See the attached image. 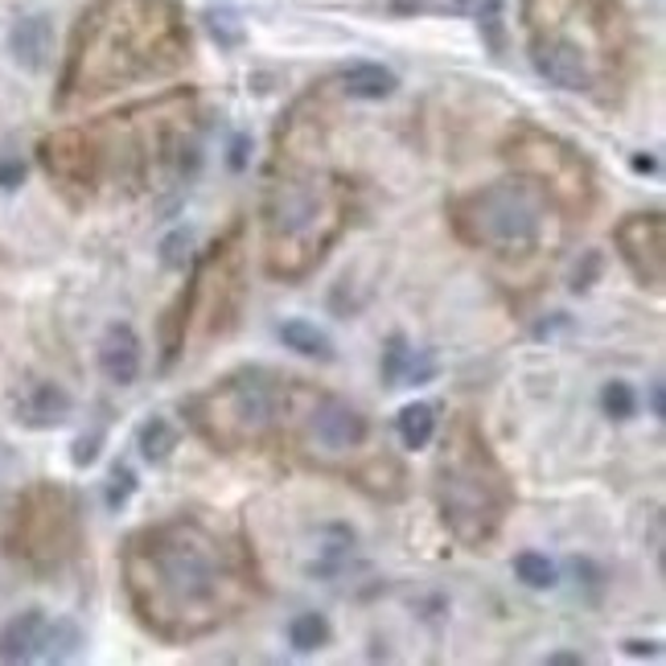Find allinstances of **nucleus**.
<instances>
[{
    "mask_svg": "<svg viewBox=\"0 0 666 666\" xmlns=\"http://www.w3.org/2000/svg\"><path fill=\"white\" fill-rule=\"evenodd\" d=\"M141 362H144V350H141V337L132 325H107L104 342H99V370H104L107 383L116 386H132L141 379Z\"/></svg>",
    "mask_w": 666,
    "mask_h": 666,
    "instance_id": "f8f14e48",
    "label": "nucleus"
},
{
    "mask_svg": "<svg viewBox=\"0 0 666 666\" xmlns=\"http://www.w3.org/2000/svg\"><path fill=\"white\" fill-rule=\"evenodd\" d=\"M437 404H428V400H416V404L400 407V416H395V437H400V444H404L407 453H420V449H428L432 444V437H437Z\"/></svg>",
    "mask_w": 666,
    "mask_h": 666,
    "instance_id": "dca6fc26",
    "label": "nucleus"
},
{
    "mask_svg": "<svg viewBox=\"0 0 666 666\" xmlns=\"http://www.w3.org/2000/svg\"><path fill=\"white\" fill-rule=\"evenodd\" d=\"M190 243H193L190 230H174V235L160 243V251H165L160 260L169 263V267H186V260H190Z\"/></svg>",
    "mask_w": 666,
    "mask_h": 666,
    "instance_id": "c85d7f7f",
    "label": "nucleus"
},
{
    "mask_svg": "<svg viewBox=\"0 0 666 666\" xmlns=\"http://www.w3.org/2000/svg\"><path fill=\"white\" fill-rule=\"evenodd\" d=\"M456 4H469V0H456Z\"/></svg>",
    "mask_w": 666,
    "mask_h": 666,
    "instance_id": "e433bc0d",
    "label": "nucleus"
},
{
    "mask_svg": "<svg viewBox=\"0 0 666 666\" xmlns=\"http://www.w3.org/2000/svg\"><path fill=\"white\" fill-rule=\"evenodd\" d=\"M514 576L523 580L526 588H556L560 572H556V563L547 560V556H539V551H519V556H514Z\"/></svg>",
    "mask_w": 666,
    "mask_h": 666,
    "instance_id": "4be33fe9",
    "label": "nucleus"
},
{
    "mask_svg": "<svg viewBox=\"0 0 666 666\" xmlns=\"http://www.w3.org/2000/svg\"><path fill=\"white\" fill-rule=\"evenodd\" d=\"M432 498L453 539L469 551H486L507 526L514 486L469 416H456L440 444L432 465Z\"/></svg>",
    "mask_w": 666,
    "mask_h": 666,
    "instance_id": "423d86ee",
    "label": "nucleus"
},
{
    "mask_svg": "<svg viewBox=\"0 0 666 666\" xmlns=\"http://www.w3.org/2000/svg\"><path fill=\"white\" fill-rule=\"evenodd\" d=\"M330 621H325V614H297L293 621H288V646L297 650V654H313V650L330 646Z\"/></svg>",
    "mask_w": 666,
    "mask_h": 666,
    "instance_id": "412c9836",
    "label": "nucleus"
},
{
    "mask_svg": "<svg viewBox=\"0 0 666 666\" xmlns=\"http://www.w3.org/2000/svg\"><path fill=\"white\" fill-rule=\"evenodd\" d=\"M437 379V358L428 350H416L412 354V362H407V370H404V383L407 386H420V383H432Z\"/></svg>",
    "mask_w": 666,
    "mask_h": 666,
    "instance_id": "cd10ccee",
    "label": "nucleus"
},
{
    "mask_svg": "<svg viewBox=\"0 0 666 666\" xmlns=\"http://www.w3.org/2000/svg\"><path fill=\"white\" fill-rule=\"evenodd\" d=\"M547 214H551V202L523 177L481 186L449 206L456 235L477 251H493L502 260H514V255L526 260L544 251Z\"/></svg>",
    "mask_w": 666,
    "mask_h": 666,
    "instance_id": "6e6552de",
    "label": "nucleus"
},
{
    "mask_svg": "<svg viewBox=\"0 0 666 666\" xmlns=\"http://www.w3.org/2000/svg\"><path fill=\"white\" fill-rule=\"evenodd\" d=\"M600 407H605L609 420H630L633 412H638V395H633L630 383L614 379V383H605V391H600Z\"/></svg>",
    "mask_w": 666,
    "mask_h": 666,
    "instance_id": "393cba45",
    "label": "nucleus"
},
{
    "mask_svg": "<svg viewBox=\"0 0 666 666\" xmlns=\"http://www.w3.org/2000/svg\"><path fill=\"white\" fill-rule=\"evenodd\" d=\"M400 87V79L395 71H386L379 62H354L350 71H342V91L350 95V99H367V104H379L386 95H395Z\"/></svg>",
    "mask_w": 666,
    "mask_h": 666,
    "instance_id": "2eb2a0df",
    "label": "nucleus"
},
{
    "mask_svg": "<svg viewBox=\"0 0 666 666\" xmlns=\"http://www.w3.org/2000/svg\"><path fill=\"white\" fill-rule=\"evenodd\" d=\"M650 416H654V420H663V416H666V404H663V379H654V383H650Z\"/></svg>",
    "mask_w": 666,
    "mask_h": 666,
    "instance_id": "72a5a7b5",
    "label": "nucleus"
},
{
    "mask_svg": "<svg viewBox=\"0 0 666 666\" xmlns=\"http://www.w3.org/2000/svg\"><path fill=\"white\" fill-rule=\"evenodd\" d=\"M190 58V34L174 0H99L83 13L58 83V107L99 99L136 79L169 74Z\"/></svg>",
    "mask_w": 666,
    "mask_h": 666,
    "instance_id": "20e7f679",
    "label": "nucleus"
},
{
    "mask_svg": "<svg viewBox=\"0 0 666 666\" xmlns=\"http://www.w3.org/2000/svg\"><path fill=\"white\" fill-rule=\"evenodd\" d=\"M247 160H251V136H235L227 148V169L230 174H243Z\"/></svg>",
    "mask_w": 666,
    "mask_h": 666,
    "instance_id": "2f4dec72",
    "label": "nucleus"
},
{
    "mask_svg": "<svg viewBox=\"0 0 666 666\" xmlns=\"http://www.w3.org/2000/svg\"><path fill=\"white\" fill-rule=\"evenodd\" d=\"M99 444H104V428H95V432H87V437H79L74 440V453H71V461L83 469V465H91L95 456H99Z\"/></svg>",
    "mask_w": 666,
    "mask_h": 666,
    "instance_id": "c756f323",
    "label": "nucleus"
},
{
    "mask_svg": "<svg viewBox=\"0 0 666 666\" xmlns=\"http://www.w3.org/2000/svg\"><path fill=\"white\" fill-rule=\"evenodd\" d=\"M0 551L29 576H58L83 551L79 493L58 481H34L0 514Z\"/></svg>",
    "mask_w": 666,
    "mask_h": 666,
    "instance_id": "0eeeda50",
    "label": "nucleus"
},
{
    "mask_svg": "<svg viewBox=\"0 0 666 666\" xmlns=\"http://www.w3.org/2000/svg\"><path fill=\"white\" fill-rule=\"evenodd\" d=\"M309 383L272 367H239L186 404L198 437L223 453H293Z\"/></svg>",
    "mask_w": 666,
    "mask_h": 666,
    "instance_id": "39448f33",
    "label": "nucleus"
},
{
    "mask_svg": "<svg viewBox=\"0 0 666 666\" xmlns=\"http://www.w3.org/2000/svg\"><path fill=\"white\" fill-rule=\"evenodd\" d=\"M477 25H481V37L490 41V50L502 53V46H507V34H502V0H481Z\"/></svg>",
    "mask_w": 666,
    "mask_h": 666,
    "instance_id": "a878e982",
    "label": "nucleus"
},
{
    "mask_svg": "<svg viewBox=\"0 0 666 666\" xmlns=\"http://www.w3.org/2000/svg\"><path fill=\"white\" fill-rule=\"evenodd\" d=\"M281 342L288 346V350L305 354V358H321V362H330V358H333V342L321 330H317L313 321H305V317H293V321H284V325H281Z\"/></svg>",
    "mask_w": 666,
    "mask_h": 666,
    "instance_id": "6ab92c4d",
    "label": "nucleus"
},
{
    "mask_svg": "<svg viewBox=\"0 0 666 666\" xmlns=\"http://www.w3.org/2000/svg\"><path fill=\"white\" fill-rule=\"evenodd\" d=\"M177 428L165 416H148V420L136 428V449H141V456L148 461V465H165L169 456H174L177 449Z\"/></svg>",
    "mask_w": 666,
    "mask_h": 666,
    "instance_id": "a211bd4d",
    "label": "nucleus"
},
{
    "mask_svg": "<svg viewBox=\"0 0 666 666\" xmlns=\"http://www.w3.org/2000/svg\"><path fill=\"white\" fill-rule=\"evenodd\" d=\"M198 95L169 91L153 104L123 107L83 128H62L37 144V160L71 202H95L99 193H144L165 174L198 157Z\"/></svg>",
    "mask_w": 666,
    "mask_h": 666,
    "instance_id": "f03ea898",
    "label": "nucleus"
},
{
    "mask_svg": "<svg viewBox=\"0 0 666 666\" xmlns=\"http://www.w3.org/2000/svg\"><path fill=\"white\" fill-rule=\"evenodd\" d=\"M614 243L621 251L626 267L633 272V281L650 288V293H663L666 276V223L658 211L650 214H626L614 227Z\"/></svg>",
    "mask_w": 666,
    "mask_h": 666,
    "instance_id": "9b49d317",
    "label": "nucleus"
},
{
    "mask_svg": "<svg viewBox=\"0 0 666 666\" xmlns=\"http://www.w3.org/2000/svg\"><path fill=\"white\" fill-rule=\"evenodd\" d=\"M206 25H211V34L218 37L223 46H239V37H243V29H239V21H235L230 9H211V13H206Z\"/></svg>",
    "mask_w": 666,
    "mask_h": 666,
    "instance_id": "bb28decb",
    "label": "nucleus"
},
{
    "mask_svg": "<svg viewBox=\"0 0 666 666\" xmlns=\"http://www.w3.org/2000/svg\"><path fill=\"white\" fill-rule=\"evenodd\" d=\"M412 342H407L404 333H391L383 346V362H379V374H383L386 386H404V370L412 362Z\"/></svg>",
    "mask_w": 666,
    "mask_h": 666,
    "instance_id": "5701e85b",
    "label": "nucleus"
},
{
    "mask_svg": "<svg viewBox=\"0 0 666 666\" xmlns=\"http://www.w3.org/2000/svg\"><path fill=\"white\" fill-rule=\"evenodd\" d=\"M547 663L551 666H580L584 658H580V654H568V650H556V654H547Z\"/></svg>",
    "mask_w": 666,
    "mask_h": 666,
    "instance_id": "c9c22d12",
    "label": "nucleus"
},
{
    "mask_svg": "<svg viewBox=\"0 0 666 666\" xmlns=\"http://www.w3.org/2000/svg\"><path fill=\"white\" fill-rule=\"evenodd\" d=\"M325 104L309 91L276 128L263 193V260L276 281L309 276L350 218V181L325 160Z\"/></svg>",
    "mask_w": 666,
    "mask_h": 666,
    "instance_id": "7ed1b4c3",
    "label": "nucleus"
},
{
    "mask_svg": "<svg viewBox=\"0 0 666 666\" xmlns=\"http://www.w3.org/2000/svg\"><path fill=\"white\" fill-rule=\"evenodd\" d=\"M21 181H25V160L0 157V190H17Z\"/></svg>",
    "mask_w": 666,
    "mask_h": 666,
    "instance_id": "7c9ffc66",
    "label": "nucleus"
},
{
    "mask_svg": "<svg viewBox=\"0 0 666 666\" xmlns=\"http://www.w3.org/2000/svg\"><path fill=\"white\" fill-rule=\"evenodd\" d=\"M71 416V395L58 383H34L17 404V420L25 428H53Z\"/></svg>",
    "mask_w": 666,
    "mask_h": 666,
    "instance_id": "4468645a",
    "label": "nucleus"
},
{
    "mask_svg": "<svg viewBox=\"0 0 666 666\" xmlns=\"http://www.w3.org/2000/svg\"><path fill=\"white\" fill-rule=\"evenodd\" d=\"M13 58H17L25 71H41L46 67V53H50V21L46 17H25L13 25Z\"/></svg>",
    "mask_w": 666,
    "mask_h": 666,
    "instance_id": "f3484780",
    "label": "nucleus"
},
{
    "mask_svg": "<svg viewBox=\"0 0 666 666\" xmlns=\"http://www.w3.org/2000/svg\"><path fill=\"white\" fill-rule=\"evenodd\" d=\"M630 165H633V174H658V157H654V153H638Z\"/></svg>",
    "mask_w": 666,
    "mask_h": 666,
    "instance_id": "f704fd0d",
    "label": "nucleus"
},
{
    "mask_svg": "<svg viewBox=\"0 0 666 666\" xmlns=\"http://www.w3.org/2000/svg\"><path fill=\"white\" fill-rule=\"evenodd\" d=\"M132 493H136V474H132L128 461H116V465L107 469V486H104L107 510H123L132 502Z\"/></svg>",
    "mask_w": 666,
    "mask_h": 666,
    "instance_id": "b1692460",
    "label": "nucleus"
},
{
    "mask_svg": "<svg viewBox=\"0 0 666 666\" xmlns=\"http://www.w3.org/2000/svg\"><path fill=\"white\" fill-rule=\"evenodd\" d=\"M626 654H633V658H663L658 642H642V638H630L626 642Z\"/></svg>",
    "mask_w": 666,
    "mask_h": 666,
    "instance_id": "473e14b6",
    "label": "nucleus"
},
{
    "mask_svg": "<svg viewBox=\"0 0 666 666\" xmlns=\"http://www.w3.org/2000/svg\"><path fill=\"white\" fill-rule=\"evenodd\" d=\"M120 568L132 614L174 646L223 630L263 596L260 563L243 531L206 514H174L132 531Z\"/></svg>",
    "mask_w": 666,
    "mask_h": 666,
    "instance_id": "f257e3e1",
    "label": "nucleus"
},
{
    "mask_svg": "<svg viewBox=\"0 0 666 666\" xmlns=\"http://www.w3.org/2000/svg\"><path fill=\"white\" fill-rule=\"evenodd\" d=\"M239 305H243V223H235L193 263L181 297L165 313V367L186 350V337L198 317H206V337H223L235 330Z\"/></svg>",
    "mask_w": 666,
    "mask_h": 666,
    "instance_id": "1a4fd4ad",
    "label": "nucleus"
},
{
    "mask_svg": "<svg viewBox=\"0 0 666 666\" xmlns=\"http://www.w3.org/2000/svg\"><path fill=\"white\" fill-rule=\"evenodd\" d=\"M502 157L510 160L514 177L531 181L551 202V211L568 218H588L596 206V177L593 165L580 157V148L551 136L544 128L519 123L502 141Z\"/></svg>",
    "mask_w": 666,
    "mask_h": 666,
    "instance_id": "9d476101",
    "label": "nucleus"
},
{
    "mask_svg": "<svg viewBox=\"0 0 666 666\" xmlns=\"http://www.w3.org/2000/svg\"><path fill=\"white\" fill-rule=\"evenodd\" d=\"M41 633H46L41 609H25V614L9 617L0 626V663H34L37 650H41Z\"/></svg>",
    "mask_w": 666,
    "mask_h": 666,
    "instance_id": "ddd939ff",
    "label": "nucleus"
},
{
    "mask_svg": "<svg viewBox=\"0 0 666 666\" xmlns=\"http://www.w3.org/2000/svg\"><path fill=\"white\" fill-rule=\"evenodd\" d=\"M83 650V630L74 626V621H46V633H41V650H37V658L41 663H67Z\"/></svg>",
    "mask_w": 666,
    "mask_h": 666,
    "instance_id": "aec40b11",
    "label": "nucleus"
}]
</instances>
